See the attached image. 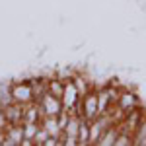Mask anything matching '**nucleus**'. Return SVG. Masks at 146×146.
Masks as SVG:
<instances>
[{
    "mask_svg": "<svg viewBox=\"0 0 146 146\" xmlns=\"http://www.w3.org/2000/svg\"><path fill=\"white\" fill-rule=\"evenodd\" d=\"M100 115L101 111H100V103H98V92L92 90L80 100V117L92 121V119H96Z\"/></svg>",
    "mask_w": 146,
    "mask_h": 146,
    "instance_id": "obj_1",
    "label": "nucleus"
},
{
    "mask_svg": "<svg viewBox=\"0 0 146 146\" xmlns=\"http://www.w3.org/2000/svg\"><path fill=\"white\" fill-rule=\"evenodd\" d=\"M12 98L16 103H22V105H27L35 101L33 98V90H31V84L29 80H22V82H12Z\"/></svg>",
    "mask_w": 146,
    "mask_h": 146,
    "instance_id": "obj_2",
    "label": "nucleus"
},
{
    "mask_svg": "<svg viewBox=\"0 0 146 146\" xmlns=\"http://www.w3.org/2000/svg\"><path fill=\"white\" fill-rule=\"evenodd\" d=\"M115 105H117V109L123 111V115H125V113L133 111V109H138V107H140V100H138L136 92H133V90H129V88L123 86V90L119 94V100H117Z\"/></svg>",
    "mask_w": 146,
    "mask_h": 146,
    "instance_id": "obj_3",
    "label": "nucleus"
},
{
    "mask_svg": "<svg viewBox=\"0 0 146 146\" xmlns=\"http://www.w3.org/2000/svg\"><path fill=\"white\" fill-rule=\"evenodd\" d=\"M37 103H39V107H41V113H43V115H55V117H56L58 113L64 109L60 98H56V96L49 94V92H47V94L37 101Z\"/></svg>",
    "mask_w": 146,
    "mask_h": 146,
    "instance_id": "obj_4",
    "label": "nucleus"
},
{
    "mask_svg": "<svg viewBox=\"0 0 146 146\" xmlns=\"http://www.w3.org/2000/svg\"><path fill=\"white\" fill-rule=\"evenodd\" d=\"M60 101H62V107L72 111L76 107V103L80 101V94L74 86L72 80H64V90H62V96H60Z\"/></svg>",
    "mask_w": 146,
    "mask_h": 146,
    "instance_id": "obj_5",
    "label": "nucleus"
},
{
    "mask_svg": "<svg viewBox=\"0 0 146 146\" xmlns=\"http://www.w3.org/2000/svg\"><path fill=\"white\" fill-rule=\"evenodd\" d=\"M22 142H23V123L22 125H8L4 146H22Z\"/></svg>",
    "mask_w": 146,
    "mask_h": 146,
    "instance_id": "obj_6",
    "label": "nucleus"
},
{
    "mask_svg": "<svg viewBox=\"0 0 146 146\" xmlns=\"http://www.w3.org/2000/svg\"><path fill=\"white\" fill-rule=\"evenodd\" d=\"M23 107H25V105L16 103V101H12L8 107H4V113H6L8 125H22L23 123Z\"/></svg>",
    "mask_w": 146,
    "mask_h": 146,
    "instance_id": "obj_7",
    "label": "nucleus"
},
{
    "mask_svg": "<svg viewBox=\"0 0 146 146\" xmlns=\"http://www.w3.org/2000/svg\"><path fill=\"white\" fill-rule=\"evenodd\" d=\"M43 119V113L37 101H31L23 107V123H41Z\"/></svg>",
    "mask_w": 146,
    "mask_h": 146,
    "instance_id": "obj_8",
    "label": "nucleus"
},
{
    "mask_svg": "<svg viewBox=\"0 0 146 146\" xmlns=\"http://www.w3.org/2000/svg\"><path fill=\"white\" fill-rule=\"evenodd\" d=\"M72 82H74V86H76V90H78L80 98H84L88 92L96 90V86H94V82H92L88 76H84L82 72H76L74 76H72Z\"/></svg>",
    "mask_w": 146,
    "mask_h": 146,
    "instance_id": "obj_9",
    "label": "nucleus"
},
{
    "mask_svg": "<svg viewBox=\"0 0 146 146\" xmlns=\"http://www.w3.org/2000/svg\"><path fill=\"white\" fill-rule=\"evenodd\" d=\"M31 84V90H33V98L35 101H39L43 96L47 94V84H49V76H37V78H27Z\"/></svg>",
    "mask_w": 146,
    "mask_h": 146,
    "instance_id": "obj_10",
    "label": "nucleus"
},
{
    "mask_svg": "<svg viewBox=\"0 0 146 146\" xmlns=\"http://www.w3.org/2000/svg\"><path fill=\"white\" fill-rule=\"evenodd\" d=\"M119 135V127L117 123L109 125L107 129H105V133L101 135V138L98 140V146H115V138Z\"/></svg>",
    "mask_w": 146,
    "mask_h": 146,
    "instance_id": "obj_11",
    "label": "nucleus"
},
{
    "mask_svg": "<svg viewBox=\"0 0 146 146\" xmlns=\"http://www.w3.org/2000/svg\"><path fill=\"white\" fill-rule=\"evenodd\" d=\"M78 144L88 146L90 144V121L80 117V127H78Z\"/></svg>",
    "mask_w": 146,
    "mask_h": 146,
    "instance_id": "obj_12",
    "label": "nucleus"
},
{
    "mask_svg": "<svg viewBox=\"0 0 146 146\" xmlns=\"http://www.w3.org/2000/svg\"><path fill=\"white\" fill-rule=\"evenodd\" d=\"M133 146H146V113L133 135Z\"/></svg>",
    "mask_w": 146,
    "mask_h": 146,
    "instance_id": "obj_13",
    "label": "nucleus"
},
{
    "mask_svg": "<svg viewBox=\"0 0 146 146\" xmlns=\"http://www.w3.org/2000/svg\"><path fill=\"white\" fill-rule=\"evenodd\" d=\"M14 98H12V84L10 82H0V107H8Z\"/></svg>",
    "mask_w": 146,
    "mask_h": 146,
    "instance_id": "obj_14",
    "label": "nucleus"
},
{
    "mask_svg": "<svg viewBox=\"0 0 146 146\" xmlns=\"http://www.w3.org/2000/svg\"><path fill=\"white\" fill-rule=\"evenodd\" d=\"M62 90H64V80H60L58 76H49V84H47V92L49 94H53L56 98H60L62 96Z\"/></svg>",
    "mask_w": 146,
    "mask_h": 146,
    "instance_id": "obj_15",
    "label": "nucleus"
},
{
    "mask_svg": "<svg viewBox=\"0 0 146 146\" xmlns=\"http://www.w3.org/2000/svg\"><path fill=\"white\" fill-rule=\"evenodd\" d=\"M39 123H23V140H33L35 144V136H37V131H39Z\"/></svg>",
    "mask_w": 146,
    "mask_h": 146,
    "instance_id": "obj_16",
    "label": "nucleus"
},
{
    "mask_svg": "<svg viewBox=\"0 0 146 146\" xmlns=\"http://www.w3.org/2000/svg\"><path fill=\"white\" fill-rule=\"evenodd\" d=\"M115 146H133V135L119 131V135L115 138Z\"/></svg>",
    "mask_w": 146,
    "mask_h": 146,
    "instance_id": "obj_17",
    "label": "nucleus"
},
{
    "mask_svg": "<svg viewBox=\"0 0 146 146\" xmlns=\"http://www.w3.org/2000/svg\"><path fill=\"white\" fill-rule=\"evenodd\" d=\"M47 138H49V133H47L43 127H39V131H37V136H35V144H37V146H43Z\"/></svg>",
    "mask_w": 146,
    "mask_h": 146,
    "instance_id": "obj_18",
    "label": "nucleus"
}]
</instances>
